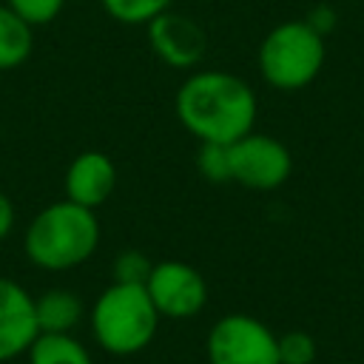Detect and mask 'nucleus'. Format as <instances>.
Returning <instances> with one entry per match:
<instances>
[{
    "label": "nucleus",
    "mask_w": 364,
    "mask_h": 364,
    "mask_svg": "<svg viewBox=\"0 0 364 364\" xmlns=\"http://www.w3.org/2000/svg\"><path fill=\"white\" fill-rule=\"evenodd\" d=\"M176 119L199 142L230 145L253 131L256 122V94L253 88L230 71H193L176 91L173 100Z\"/></svg>",
    "instance_id": "1"
},
{
    "label": "nucleus",
    "mask_w": 364,
    "mask_h": 364,
    "mask_svg": "<svg viewBox=\"0 0 364 364\" xmlns=\"http://www.w3.org/2000/svg\"><path fill=\"white\" fill-rule=\"evenodd\" d=\"M26 256L40 270H71L88 262L100 245V222L91 208L71 199L46 205L26 228Z\"/></svg>",
    "instance_id": "2"
},
{
    "label": "nucleus",
    "mask_w": 364,
    "mask_h": 364,
    "mask_svg": "<svg viewBox=\"0 0 364 364\" xmlns=\"http://www.w3.org/2000/svg\"><path fill=\"white\" fill-rule=\"evenodd\" d=\"M159 318L142 284L111 282L91 307V333L105 353L134 355L154 341Z\"/></svg>",
    "instance_id": "3"
},
{
    "label": "nucleus",
    "mask_w": 364,
    "mask_h": 364,
    "mask_svg": "<svg viewBox=\"0 0 364 364\" xmlns=\"http://www.w3.org/2000/svg\"><path fill=\"white\" fill-rule=\"evenodd\" d=\"M327 57L324 37L307 20H284L273 26L259 46V71L276 91L307 88Z\"/></svg>",
    "instance_id": "4"
},
{
    "label": "nucleus",
    "mask_w": 364,
    "mask_h": 364,
    "mask_svg": "<svg viewBox=\"0 0 364 364\" xmlns=\"http://www.w3.org/2000/svg\"><path fill=\"white\" fill-rule=\"evenodd\" d=\"M208 364H279V336L256 316L228 313L208 330Z\"/></svg>",
    "instance_id": "5"
},
{
    "label": "nucleus",
    "mask_w": 364,
    "mask_h": 364,
    "mask_svg": "<svg viewBox=\"0 0 364 364\" xmlns=\"http://www.w3.org/2000/svg\"><path fill=\"white\" fill-rule=\"evenodd\" d=\"M230 154V182H239L250 191H276L293 173L290 148L270 136L250 131L242 139L228 145Z\"/></svg>",
    "instance_id": "6"
},
{
    "label": "nucleus",
    "mask_w": 364,
    "mask_h": 364,
    "mask_svg": "<svg viewBox=\"0 0 364 364\" xmlns=\"http://www.w3.org/2000/svg\"><path fill=\"white\" fill-rule=\"evenodd\" d=\"M145 290H148L156 313L165 318H193L202 313V307L208 301L205 276L196 267H191L188 262H176V259L154 262Z\"/></svg>",
    "instance_id": "7"
},
{
    "label": "nucleus",
    "mask_w": 364,
    "mask_h": 364,
    "mask_svg": "<svg viewBox=\"0 0 364 364\" xmlns=\"http://www.w3.org/2000/svg\"><path fill=\"white\" fill-rule=\"evenodd\" d=\"M148 46L151 51L171 68H193L202 63L208 51V34L205 28L176 11H162L148 26Z\"/></svg>",
    "instance_id": "8"
},
{
    "label": "nucleus",
    "mask_w": 364,
    "mask_h": 364,
    "mask_svg": "<svg viewBox=\"0 0 364 364\" xmlns=\"http://www.w3.org/2000/svg\"><path fill=\"white\" fill-rule=\"evenodd\" d=\"M37 333L34 296L14 279L0 276V364L26 355Z\"/></svg>",
    "instance_id": "9"
},
{
    "label": "nucleus",
    "mask_w": 364,
    "mask_h": 364,
    "mask_svg": "<svg viewBox=\"0 0 364 364\" xmlns=\"http://www.w3.org/2000/svg\"><path fill=\"white\" fill-rule=\"evenodd\" d=\"M117 188V168L114 159L102 151H82L71 159L65 171V199L97 210L108 202Z\"/></svg>",
    "instance_id": "10"
},
{
    "label": "nucleus",
    "mask_w": 364,
    "mask_h": 364,
    "mask_svg": "<svg viewBox=\"0 0 364 364\" xmlns=\"http://www.w3.org/2000/svg\"><path fill=\"white\" fill-rule=\"evenodd\" d=\"M85 304L74 290L54 287L34 299V316L40 333H71L82 321Z\"/></svg>",
    "instance_id": "11"
},
{
    "label": "nucleus",
    "mask_w": 364,
    "mask_h": 364,
    "mask_svg": "<svg viewBox=\"0 0 364 364\" xmlns=\"http://www.w3.org/2000/svg\"><path fill=\"white\" fill-rule=\"evenodd\" d=\"M26 355L28 364H94L88 347L71 333H37Z\"/></svg>",
    "instance_id": "12"
},
{
    "label": "nucleus",
    "mask_w": 364,
    "mask_h": 364,
    "mask_svg": "<svg viewBox=\"0 0 364 364\" xmlns=\"http://www.w3.org/2000/svg\"><path fill=\"white\" fill-rule=\"evenodd\" d=\"M34 48V28L9 6H0V71L20 68Z\"/></svg>",
    "instance_id": "13"
},
{
    "label": "nucleus",
    "mask_w": 364,
    "mask_h": 364,
    "mask_svg": "<svg viewBox=\"0 0 364 364\" xmlns=\"http://www.w3.org/2000/svg\"><path fill=\"white\" fill-rule=\"evenodd\" d=\"M100 3L122 26H148L154 17H159L173 6V0H100Z\"/></svg>",
    "instance_id": "14"
},
{
    "label": "nucleus",
    "mask_w": 364,
    "mask_h": 364,
    "mask_svg": "<svg viewBox=\"0 0 364 364\" xmlns=\"http://www.w3.org/2000/svg\"><path fill=\"white\" fill-rule=\"evenodd\" d=\"M196 171H199V176H205V179L213 182V185L230 182V154H228V145H219V142H199V151H196Z\"/></svg>",
    "instance_id": "15"
},
{
    "label": "nucleus",
    "mask_w": 364,
    "mask_h": 364,
    "mask_svg": "<svg viewBox=\"0 0 364 364\" xmlns=\"http://www.w3.org/2000/svg\"><path fill=\"white\" fill-rule=\"evenodd\" d=\"M151 270H154V262L142 250H122L111 264V276L119 284H142L145 287Z\"/></svg>",
    "instance_id": "16"
},
{
    "label": "nucleus",
    "mask_w": 364,
    "mask_h": 364,
    "mask_svg": "<svg viewBox=\"0 0 364 364\" xmlns=\"http://www.w3.org/2000/svg\"><path fill=\"white\" fill-rule=\"evenodd\" d=\"M316 338L307 330H287L279 336V364H313Z\"/></svg>",
    "instance_id": "17"
},
{
    "label": "nucleus",
    "mask_w": 364,
    "mask_h": 364,
    "mask_svg": "<svg viewBox=\"0 0 364 364\" xmlns=\"http://www.w3.org/2000/svg\"><path fill=\"white\" fill-rule=\"evenodd\" d=\"M6 6L34 28V26L51 23L63 11L65 0H6Z\"/></svg>",
    "instance_id": "18"
},
{
    "label": "nucleus",
    "mask_w": 364,
    "mask_h": 364,
    "mask_svg": "<svg viewBox=\"0 0 364 364\" xmlns=\"http://www.w3.org/2000/svg\"><path fill=\"white\" fill-rule=\"evenodd\" d=\"M304 20H307V23H310V26H313V28H316L321 37H324V34H327V31L336 26V11H333L330 6H324V3H321V6H316V9H313L307 17H304Z\"/></svg>",
    "instance_id": "19"
},
{
    "label": "nucleus",
    "mask_w": 364,
    "mask_h": 364,
    "mask_svg": "<svg viewBox=\"0 0 364 364\" xmlns=\"http://www.w3.org/2000/svg\"><path fill=\"white\" fill-rule=\"evenodd\" d=\"M14 230V205L11 199L0 191V242Z\"/></svg>",
    "instance_id": "20"
}]
</instances>
